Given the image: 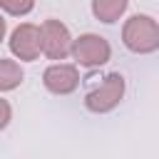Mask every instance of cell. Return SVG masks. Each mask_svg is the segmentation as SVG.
<instances>
[{"label": "cell", "mask_w": 159, "mask_h": 159, "mask_svg": "<svg viewBox=\"0 0 159 159\" xmlns=\"http://www.w3.org/2000/svg\"><path fill=\"white\" fill-rule=\"evenodd\" d=\"M122 40L132 52L159 50V25L149 15H132L122 27Z\"/></svg>", "instance_id": "cell-1"}, {"label": "cell", "mask_w": 159, "mask_h": 159, "mask_svg": "<svg viewBox=\"0 0 159 159\" xmlns=\"http://www.w3.org/2000/svg\"><path fill=\"white\" fill-rule=\"evenodd\" d=\"M122 94H124V77L119 72H109L97 87H92L87 92L84 104L92 112H109L119 104Z\"/></svg>", "instance_id": "cell-2"}, {"label": "cell", "mask_w": 159, "mask_h": 159, "mask_svg": "<svg viewBox=\"0 0 159 159\" xmlns=\"http://www.w3.org/2000/svg\"><path fill=\"white\" fill-rule=\"evenodd\" d=\"M72 55L82 67H99V65H104L109 60L112 47H109V42L104 37L89 32V35H82V37H77L72 42Z\"/></svg>", "instance_id": "cell-3"}, {"label": "cell", "mask_w": 159, "mask_h": 159, "mask_svg": "<svg viewBox=\"0 0 159 159\" xmlns=\"http://www.w3.org/2000/svg\"><path fill=\"white\" fill-rule=\"evenodd\" d=\"M40 30H42V52L50 60H65L72 52L70 30L60 20H45Z\"/></svg>", "instance_id": "cell-4"}, {"label": "cell", "mask_w": 159, "mask_h": 159, "mask_svg": "<svg viewBox=\"0 0 159 159\" xmlns=\"http://www.w3.org/2000/svg\"><path fill=\"white\" fill-rule=\"evenodd\" d=\"M10 50H12V55L20 57V60H37L40 52H42V30H40L37 25L22 22L20 27L12 30Z\"/></svg>", "instance_id": "cell-5"}, {"label": "cell", "mask_w": 159, "mask_h": 159, "mask_svg": "<svg viewBox=\"0 0 159 159\" xmlns=\"http://www.w3.org/2000/svg\"><path fill=\"white\" fill-rule=\"evenodd\" d=\"M42 82L55 94H70L80 84V75L75 65H50L42 75Z\"/></svg>", "instance_id": "cell-6"}, {"label": "cell", "mask_w": 159, "mask_h": 159, "mask_svg": "<svg viewBox=\"0 0 159 159\" xmlns=\"http://www.w3.org/2000/svg\"><path fill=\"white\" fill-rule=\"evenodd\" d=\"M127 2L129 0H92V12L102 22H114L127 10Z\"/></svg>", "instance_id": "cell-7"}, {"label": "cell", "mask_w": 159, "mask_h": 159, "mask_svg": "<svg viewBox=\"0 0 159 159\" xmlns=\"http://www.w3.org/2000/svg\"><path fill=\"white\" fill-rule=\"evenodd\" d=\"M20 82H22V70H20V65L12 62V60H2V57H0V92L15 89Z\"/></svg>", "instance_id": "cell-8"}, {"label": "cell", "mask_w": 159, "mask_h": 159, "mask_svg": "<svg viewBox=\"0 0 159 159\" xmlns=\"http://www.w3.org/2000/svg\"><path fill=\"white\" fill-rule=\"evenodd\" d=\"M0 7L10 15H27L35 7V0H0Z\"/></svg>", "instance_id": "cell-9"}, {"label": "cell", "mask_w": 159, "mask_h": 159, "mask_svg": "<svg viewBox=\"0 0 159 159\" xmlns=\"http://www.w3.org/2000/svg\"><path fill=\"white\" fill-rule=\"evenodd\" d=\"M10 114H12L10 104H7L5 99H0V129H5V127H7V122H10Z\"/></svg>", "instance_id": "cell-10"}, {"label": "cell", "mask_w": 159, "mask_h": 159, "mask_svg": "<svg viewBox=\"0 0 159 159\" xmlns=\"http://www.w3.org/2000/svg\"><path fill=\"white\" fill-rule=\"evenodd\" d=\"M2 37H5V20H2V15H0V42H2Z\"/></svg>", "instance_id": "cell-11"}]
</instances>
